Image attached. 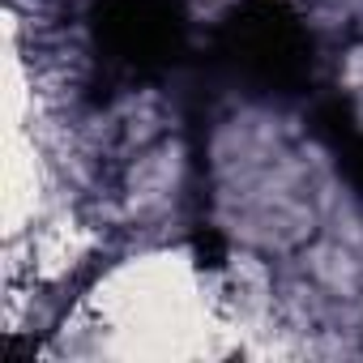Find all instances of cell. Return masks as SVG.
I'll return each instance as SVG.
<instances>
[{"label":"cell","mask_w":363,"mask_h":363,"mask_svg":"<svg viewBox=\"0 0 363 363\" xmlns=\"http://www.w3.org/2000/svg\"><path fill=\"white\" fill-rule=\"evenodd\" d=\"M86 30L94 86L107 94H133L162 82L193 43L184 0H94Z\"/></svg>","instance_id":"7a4b0ae2"},{"label":"cell","mask_w":363,"mask_h":363,"mask_svg":"<svg viewBox=\"0 0 363 363\" xmlns=\"http://www.w3.org/2000/svg\"><path fill=\"white\" fill-rule=\"evenodd\" d=\"M312 133L333 154L342 179L363 197V120L354 116L350 99H342V94L316 99V107H312Z\"/></svg>","instance_id":"3957f363"},{"label":"cell","mask_w":363,"mask_h":363,"mask_svg":"<svg viewBox=\"0 0 363 363\" xmlns=\"http://www.w3.org/2000/svg\"><path fill=\"white\" fill-rule=\"evenodd\" d=\"M316 52V30L295 0H235L210 35V69L248 99L312 94Z\"/></svg>","instance_id":"6da1fadb"}]
</instances>
